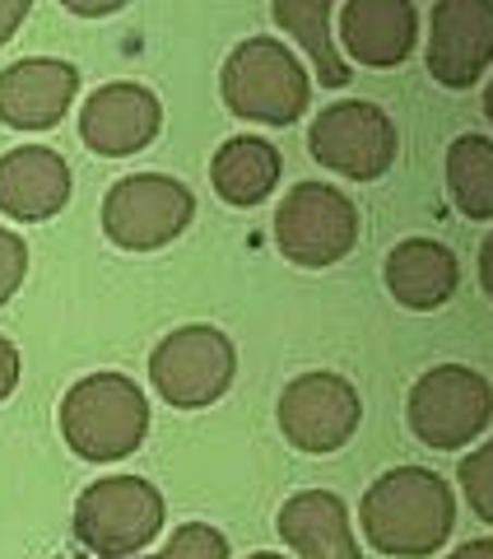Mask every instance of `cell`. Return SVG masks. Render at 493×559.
<instances>
[{"label": "cell", "mask_w": 493, "mask_h": 559, "mask_svg": "<svg viewBox=\"0 0 493 559\" xmlns=\"http://www.w3.org/2000/svg\"><path fill=\"white\" fill-rule=\"evenodd\" d=\"M363 536L382 555L424 559L433 555L456 527V499L447 480L424 466H396L363 495Z\"/></svg>", "instance_id": "cell-1"}, {"label": "cell", "mask_w": 493, "mask_h": 559, "mask_svg": "<svg viewBox=\"0 0 493 559\" xmlns=\"http://www.w3.org/2000/svg\"><path fill=\"white\" fill-rule=\"evenodd\" d=\"M61 433L84 462H121L145 443L149 401L127 373H89L61 401Z\"/></svg>", "instance_id": "cell-2"}, {"label": "cell", "mask_w": 493, "mask_h": 559, "mask_svg": "<svg viewBox=\"0 0 493 559\" xmlns=\"http://www.w3.org/2000/svg\"><path fill=\"white\" fill-rule=\"evenodd\" d=\"M219 94L228 112L242 121H261V127H289L303 117L312 98V80L303 61L293 57L285 43L275 38H246L228 51Z\"/></svg>", "instance_id": "cell-3"}, {"label": "cell", "mask_w": 493, "mask_h": 559, "mask_svg": "<svg viewBox=\"0 0 493 559\" xmlns=\"http://www.w3.org/2000/svg\"><path fill=\"white\" fill-rule=\"evenodd\" d=\"M275 242L293 266H336L359 242V205L326 182H298L275 210Z\"/></svg>", "instance_id": "cell-4"}, {"label": "cell", "mask_w": 493, "mask_h": 559, "mask_svg": "<svg viewBox=\"0 0 493 559\" xmlns=\"http://www.w3.org/2000/svg\"><path fill=\"white\" fill-rule=\"evenodd\" d=\"M410 429L419 443L437 452H456L480 439L493 419V388L484 373L466 364H437L410 388Z\"/></svg>", "instance_id": "cell-5"}, {"label": "cell", "mask_w": 493, "mask_h": 559, "mask_svg": "<svg viewBox=\"0 0 493 559\" xmlns=\"http://www.w3.org/2000/svg\"><path fill=\"white\" fill-rule=\"evenodd\" d=\"M238 349L219 326H182L164 336L149 355V382L168 406L201 411L233 388Z\"/></svg>", "instance_id": "cell-6"}, {"label": "cell", "mask_w": 493, "mask_h": 559, "mask_svg": "<svg viewBox=\"0 0 493 559\" xmlns=\"http://www.w3.org/2000/svg\"><path fill=\"white\" fill-rule=\"evenodd\" d=\"M164 527V495L140 476H108L94 480L75 503V540L94 555H135Z\"/></svg>", "instance_id": "cell-7"}, {"label": "cell", "mask_w": 493, "mask_h": 559, "mask_svg": "<svg viewBox=\"0 0 493 559\" xmlns=\"http://www.w3.org/2000/svg\"><path fill=\"white\" fill-rule=\"evenodd\" d=\"M191 215H196V197L164 173H135L121 178L108 197H103V234L117 242L121 252H154L178 238Z\"/></svg>", "instance_id": "cell-8"}, {"label": "cell", "mask_w": 493, "mask_h": 559, "mask_svg": "<svg viewBox=\"0 0 493 559\" xmlns=\"http://www.w3.org/2000/svg\"><path fill=\"white\" fill-rule=\"evenodd\" d=\"M396 127L377 103H330V108L312 121L308 150L322 168H336L354 182H377L386 168L396 164Z\"/></svg>", "instance_id": "cell-9"}, {"label": "cell", "mask_w": 493, "mask_h": 559, "mask_svg": "<svg viewBox=\"0 0 493 559\" xmlns=\"http://www.w3.org/2000/svg\"><path fill=\"white\" fill-rule=\"evenodd\" d=\"M363 419L354 382L340 373H298L279 392V429L298 452H336L354 439Z\"/></svg>", "instance_id": "cell-10"}, {"label": "cell", "mask_w": 493, "mask_h": 559, "mask_svg": "<svg viewBox=\"0 0 493 559\" xmlns=\"http://www.w3.org/2000/svg\"><path fill=\"white\" fill-rule=\"evenodd\" d=\"M429 75L447 90H470L493 61L489 0H437L429 20Z\"/></svg>", "instance_id": "cell-11"}, {"label": "cell", "mask_w": 493, "mask_h": 559, "mask_svg": "<svg viewBox=\"0 0 493 559\" xmlns=\"http://www.w3.org/2000/svg\"><path fill=\"white\" fill-rule=\"evenodd\" d=\"M158 127H164V108L158 98L145 90V84L117 80L103 84L84 98L80 108V135L84 145L103 159H127V154H140L145 145H154Z\"/></svg>", "instance_id": "cell-12"}, {"label": "cell", "mask_w": 493, "mask_h": 559, "mask_svg": "<svg viewBox=\"0 0 493 559\" xmlns=\"http://www.w3.org/2000/svg\"><path fill=\"white\" fill-rule=\"evenodd\" d=\"M80 94V70L70 61L33 57L0 70V121L14 131H47L70 112Z\"/></svg>", "instance_id": "cell-13"}, {"label": "cell", "mask_w": 493, "mask_h": 559, "mask_svg": "<svg viewBox=\"0 0 493 559\" xmlns=\"http://www.w3.org/2000/svg\"><path fill=\"white\" fill-rule=\"evenodd\" d=\"M70 201V164L47 145H20L0 159V210L38 224Z\"/></svg>", "instance_id": "cell-14"}, {"label": "cell", "mask_w": 493, "mask_h": 559, "mask_svg": "<svg viewBox=\"0 0 493 559\" xmlns=\"http://www.w3.org/2000/svg\"><path fill=\"white\" fill-rule=\"evenodd\" d=\"M419 10L410 0H349L340 5V38L359 66H400L414 47Z\"/></svg>", "instance_id": "cell-15"}, {"label": "cell", "mask_w": 493, "mask_h": 559, "mask_svg": "<svg viewBox=\"0 0 493 559\" xmlns=\"http://www.w3.org/2000/svg\"><path fill=\"white\" fill-rule=\"evenodd\" d=\"M279 536L303 559H359V540L349 532V509L330 489H303L279 509Z\"/></svg>", "instance_id": "cell-16"}, {"label": "cell", "mask_w": 493, "mask_h": 559, "mask_svg": "<svg viewBox=\"0 0 493 559\" xmlns=\"http://www.w3.org/2000/svg\"><path fill=\"white\" fill-rule=\"evenodd\" d=\"M456 285H461V266L456 257L433 238H405L386 257V289L392 299L414 308V312H433L443 308Z\"/></svg>", "instance_id": "cell-17"}, {"label": "cell", "mask_w": 493, "mask_h": 559, "mask_svg": "<svg viewBox=\"0 0 493 559\" xmlns=\"http://www.w3.org/2000/svg\"><path fill=\"white\" fill-rule=\"evenodd\" d=\"M279 150L270 145V140L261 135H233L224 140L215 164H209V182H215V191L228 201V205H261L270 197V191L279 187Z\"/></svg>", "instance_id": "cell-18"}, {"label": "cell", "mask_w": 493, "mask_h": 559, "mask_svg": "<svg viewBox=\"0 0 493 559\" xmlns=\"http://www.w3.org/2000/svg\"><path fill=\"white\" fill-rule=\"evenodd\" d=\"M270 14H275L279 28H289L293 38L308 47V57H312L326 90H345L349 66L340 61L336 43H330V0H275Z\"/></svg>", "instance_id": "cell-19"}, {"label": "cell", "mask_w": 493, "mask_h": 559, "mask_svg": "<svg viewBox=\"0 0 493 559\" xmlns=\"http://www.w3.org/2000/svg\"><path fill=\"white\" fill-rule=\"evenodd\" d=\"M447 187L466 219H493V140L461 135L447 150Z\"/></svg>", "instance_id": "cell-20"}, {"label": "cell", "mask_w": 493, "mask_h": 559, "mask_svg": "<svg viewBox=\"0 0 493 559\" xmlns=\"http://www.w3.org/2000/svg\"><path fill=\"white\" fill-rule=\"evenodd\" d=\"M149 559H228V536L209 522H187L172 532V540Z\"/></svg>", "instance_id": "cell-21"}, {"label": "cell", "mask_w": 493, "mask_h": 559, "mask_svg": "<svg viewBox=\"0 0 493 559\" xmlns=\"http://www.w3.org/2000/svg\"><path fill=\"white\" fill-rule=\"evenodd\" d=\"M456 476H461V489H466L470 509L480 513L484 522H493V439L484 448H474L470 457L456 466Z\"/></svg>", "instance_id": "cell-22"}, {"label": "cell", "mask_w": 493, "mask_h": 559, "mask_svg": "<svg viewBox=\"0 0 493 559\" xmlns=\"http://www.w3.org/2000/svg\"><path fill=\"white\" fill-rule=\"evenodd\" d=\"M24 271H28V248L20 234L0 229V304L14 299V289L24 285Z\"/></svg>", "instance_id": "cell-23"}, {"label": "cell", "mask_w": 493, "mask_h": 559, "mask_svg": "<svg viewBox=\"0 0 493 559\" xmlns=\"http://www.w3.org/2000/svg\"><path fill=\"white\" fill-rule=\"evenodd\" d=\"M14 388H20V349L0 336V401H5Z\"/></svg>", "instance_id": "cell-24"}, {"label": "cell", "mask_w": 493, "mask_h": 559, "mask_svg": "<svg viewBox=\"0 0 493 559\" xmlns=\"http://www.w3.org/2000/svg\"><path fill=\"white\" fill-rule=\"evenodd\" d=\"M24 20H28V0H0V43H10Z\"/></svg>", "instance_id": "cell-25"}, {"label": "cell", "mask_w": 493, "mask_h": 559, "mask_svg": "<svg viewBox=\"0 0 493 559\" xmlns=\"http://www.w3.org/2000/svg\"><path fill=\"white\" fill-rule=\"evenodd\" d=\"M480 285H484V294L493 299V234L484 238V248H480Z\"/></svg>", "instance_id": "cell-26"}, {"label": "cell", "mask_w": 493, "mask_h": 559, "mask_svg": "<svg viewBox=\"0 0 493 559\" xmlns=\"http://www.w3.org/2000/svg\"><path fill=\"white\" fill-rule=\"evenodd\" d=\"M452 559H493V540H466L461 550H452Z\"/></svg>", "instance_id": "cell-27"}, {"label": "cell", "mask_w": 493, "mask_h": 559, "mask_svg": "<svg viewBox=\"0 0 493 559\" xmlns=\"http://www.w3.org/2000/svg\"><path fill=\"white\" fill-rule=\"evenodd\" d=\"M75 14H112V10H121V5H70Z\"/></svg>", "instance_id": "cell-28"}, {"label": "cell", "mask_w": 493, "mask_h": 559, "mask_svg": "<svg viewBox=\"0 0 493 559\" xmlns=\"http://www.w3.org/2000/svg\"><path fill=\"white\" fill-rule=\"evenodd\" d=\"M484 112H489V121H493V80H489V90H484Z\"/></svg>", "instance_id": "cell-29"}, {"label": "cell", "mask_w": 493, "mask_h": 559, "mask_svg": "<svg viewBox=\"0 0 493 559\" xmlns=\"http://www.w3.org/2000/svg\"><path fill=\"white\" fill-rule=\"evenodd\" d=\"M246 559H285V555H275V550H256V555H246Z\"/></svg>", "instance_id": "cell-30"}]
</instances>
